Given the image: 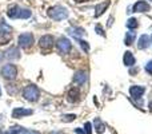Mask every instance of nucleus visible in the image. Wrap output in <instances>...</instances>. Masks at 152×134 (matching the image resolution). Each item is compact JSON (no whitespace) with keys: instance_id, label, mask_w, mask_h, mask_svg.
<instances>
[{"instance_id":"f257e3e1","label":"nucleus","mask_w":152,"mask_h":134,"mask_svg":"<svg viewBox=\"0 0 152 134\" xmlns=\"http://www.w3.org/2000/svg\"><path fill=\"white\" fill-rule=\"evenodd\" d=\"M7 15L11 19H28L31 18V11L21 8L19 5H11L7 11Z\"/></svg>"},{"instance_id":"f03ea898","label":"nucleus","mask_w":152,"mask_h":134,"mask_svg":"<svg viewBox=\"0 0 152 134\" xmlns=\"http://www.w3.org/2000/svg\"><path fill=\"white\" fill-rule=\"evenodd\" d=\"M47 13L51 19H53V20H56V21L64 20V19L68 18V11H67V8L61 7V5H53V7L48 8Z\"/></svg>"},{"instance_id":"7ed1b4c3","label":"nucleus","mask_w":152,"mask_h":134,"mask_svg":"<svg viewBox=\"0 0 152 134\" xmlns=\"http://www.w3.org/2000/svg\"><path fill=\"white\" fill-rule=\"evenodd\" d=\"M39 95H40V91L35 84H29V86H27L26 89L23 90L24 99L29 101V102H36V101L39 99Z\"/></svg>"},{"instance_id":"20e7f679","label":"nucleus","mask_w":152,"mask_h":134,"mask_svg":"<svg viewBox=\"0 0 152 134\" xmlns=\"http://www.w3.org/2000/svg\"><path fill=\"white\" fill-rule=\"evenodd\" d=\"M18 43H19V46H20L21 48L28 50V48H31L32 46H34L35 38H34V35H32L31 32H26V34H21L20 36H19Z\"/></svg>"},{"instance_id":"39448f33","label":"nucleus","mask_w":152,"mask_h":134,"mask_svg":"<svg viewBox=\"0 0 152 134\" xmlns=\"http://www.w3.org/2000/svg\"><path fill=\"white\" fill-rule=\"evenodd\" d=\"M0 74H1V76L4 79L12 81V79H15L18 76V68H16L15 64H5V66H3Z\"/></svg>"},{"instance_id":"423d86ee","label":"nucleus","mask_w":152,"mask_h":134,"mask_svg":"<svg viewBox=\"0 0 152 134\" xmlns=\"http://www.w3.org/2000/svg\"><path fill=\"white\" fill-rule=\"evenodd\" d=\"M56 46H58V50L60 51L61 54H68L69 50H71V42H69V39H67L66 36L59 38Z\"/></svg>"},{"instance_id":"0eeeda50","label":"nucleus","mask_w":152,"mask_h":134,"mask_svg":"<svg viewBox=\"0 0 152 134\" xmlns=\"http://www.w3.org/2000/svg\"><path fill=\"white\" fill-rule=\"evenodd\" d=\"M53 43H55V40H53V38L51 36V35H44V36H42L39 40V46L43 50H50L53 46Z\"/></svg>"},{"instance_id":"6e6552de","label":"nucleus","mask_w":152,"mask_h":134,"mask_svg":"<svg viewBox=\"0 0 152 134\" xmlns=\"http://www.w3.org/2000/svg\"><path fill=\"white\" fill-rule=\"evenodd\" d=\"M32 113H34V111L29 110V109L16 107V109H13V111H12V118L19 119V118H23V117H26V115H31Z\"/></svg>"},{"instance_id":"1a4fd4ad","label":"nucleus","mask_w":152,"mask_h":134,"mask_svg":"<svg viewBox=\"0 0 152 134\" xmlns=\"http://www.w3.org/2000/svg\"><path fill=\"white\" fill-rule=\"evenodd\" d=\"M67 99H68V102H71V103H76L79 99H80V90H79L77 87L69 89L68 94H67Z\"/></svg>"},{"instance_id":"9d476101","label":"nucleus","mask_w":152,"mask_h":134,"mask_svg":"<svg viewBox=\"0 0 152 134\" xmlns=\"http://www.w3.org/2000/svg\"><path fill=\"white\" fill-rule=\"evenodd\" d=\"M150 10H151V5L147 1H144V0H139L134 5V12H148Z\"/></svg>"},{"instance_id":"9b49d317","label":"nucleus","mask_w":152,"mask_h":134,"mask_svg":"<svg viewBox=\"0 0 152 134\" xmlns=\"http://www.w3.org/2000/svg\"><path fill=\"white\" fill-rule=\"evenodd\" d=\"M4 56H5V58H8V59H11V61H15V59L20 58V51H19L18 47L12 46V47H10L4 53Z\"/></svg>"},{"instance_id":"f8f14e48","label":"nucleus","mask_w":152,"mask_h":134,"mask_svg":"<svg viewBox=\"0 0 152 134\" xmlns=\"http://www.w3.org/2000/svg\"><path fill=\"white\" fill-rule=\"evenodd\" d=\"M87 81H88V74H87V71H77L74 76V82L76 84H79V86L84 84Z\"/></svg>"},{"instance_id":"ddd939ff","label":"nucleus","mask_w":152,"mask_h":134,"mask_svg":"<svg viewBox=\"0 0 152 134\" xmlns=\"http://www.w3.org/2000/svg\"><path fill=\"white\" fill-rule=\"evenodd\" d=\"M110 0H105V1L100 3V4L96 5V8H95V18H100V16L103 15V13L107 11V8L110 7Z\"/></svg>"},{"instance_id":"4468645a","label":"nucleus","mask_w":152,"mask_h":134,"mask_svg":"<svg viewBox=\"0 0 152 134\" xmlns=\"http://www.w3.org/2000/svg\"><path fill=\"white\" fill-rule=\"evenodd\" d=\"M144 91L145 89L143 86H131V89H129V94H131V97L134 99H139L144 94Z\"/></svg>"},{"instance_id":"2eb2a0df","label":"nucleus","mask_w":152,"mask_h":134,"mask_svg":"<svg viewBox=\"0 0 152 134\" xmlns=\"http://www.w3.org/2000/svg\"><path fill=\"white\" fill-rule=\"evenodd\" d=\"M11 39H12L11 30H8V31H5L4 28L0 30V46H4V44H7V43H10Z\"/></svg>"},{"instance_id":"dca6fc26","label":"nucleus","mask_w":152,"mask_h":134,"mask_svg":"<svg viewBox=\"0 0 152 134\" xmlns=\"http://www.w3.org/2000/svg\"><path fill=\"white\" fill-rule=\"evenodd\" d=\"M123 62H124V64H126L127 67H131V66H134L135 64L136 59H135L134 54H132L131 51H126V53H124V56H123Z\"/></svg>"},{"instance_id":"f3484780","label":"nucleus","mask_w":152,"mask_h":134,"mask_svg":"<svg viewBox=\"0 0 152 134\" xmlns=\"http://www.w3.org/2000/svg\"><path fill=\"white\" fill-rule=\"evenodd\" d=\"M150 40H151V38L148 36V35H142V36L139 38V42H137V47H139V50H144V48H147L148 46H150Z\"/></svg>"},{"instance_id":"a211bd4d","label":"nucleus","mask_w":152,"mask_h":134,"mask_svg":"<svg viewBox=\"0 0 152 134\" xmlns=\"http://www.w3.org/2000/svg\"><path fill=\"white\" fill-rule=\"evenodd\" d=\"M94 127L96 129V133H99V134L104 133V130H105L104 122H102V119L100 118H95L94 119Z\"/></svg>"},{"instance_id":"6ab92c4d","label":"nucleus","mask_w":152,"mask_h":134,"mask_svg":"<svg viewBox=\"0 0 152 134\" xmlns=\"http://www.w3.org/2000/svg\"><path fill=\"white\" fill-rule=\"evenodd\" d=\"M135 38H136V32L129 31L126 34V38H124V44L126 46H131L132 43L135 42Z\"/></svg>"},{"instance_id":"aec40b11","label":"nucleus","mask_w":152,"mask_h":134,"mask_svg":"<svg viewBox=\"0 0 152 134\" xmlns=\"http://www.w3.org/2000/svg\"><path fill=\"white\" fill-rule=\"evenodd\" d=\"M68 32H69L71 35H74V36H76V38H79V36H84V35H86V31H84L83 28H79V27H75V28L68 30Z\"/></svg>"},{"instance_id":"412c9836","label":"nucleus","mask_w":152,"mask_h":134,"mask_svg":"<svg viewBox=\"0 0 152 134\" xmlns=\"http://www.w3.org/2000/svg\"><path fill=\"white\" fill-rule=\"evenodd\" d=\"M137 26H139V23H137V20H136L135 18L128 19V21H127V27H128L129 30H135V28H137Z\"/></svg>"},{"instance_id":"4be33fe9","label":"nucleus","mask_w":152,"mask_h":134,"mask_svg":"<svg viewBox=\"0 0 152 134\" xmlns=\"http://www.w3.org/2000/svg\"><path fill=\"white\" fill-rule=\"evenodd\" d=\"M77 39V42H79V46H81V48H83L86 53H88L89 51V44L86 42V40H83V39H80V38H76Z\"/></svg>"},{"instance_id":"5701e85b","label":"nucleus","mask_w":152,"mask_h":134,"mask_svg":"<svg viewBox=\"0 0 152 134\" xmlns=\"http://www.w3.org/2000/svg\"><path fill=\"white\" fill-rule=\"evenodd\" d=\"M21 132H23V129L20 126H12L8 130V133H5V134H20Z\"/></svg>"},{"instance_id":"b1692460","label":"nucleus","mask_w":152,"mask_h":134,"mask_svg":"<svg viewBox=\"0 0 152 134\" xmlns=\"http://www.w3.org/2000/svg\"><path fill=\"white\" fill-rule=\"evenodd\" d=\"M76 119V115L75 114H66V115H63V121L64 122H72Z\"/></svg>"},{"instance_id":"393cba45","label":"nucleus","mask_w":152,"mask_h":134,"mask_svg":"<svg viewBox=\"0 0 152 134\" xmlns=\"http://www.w3.org/2000/svg\"><path fill=\"white\" fill-rule=\"evenodd\" d=\"M95 30H96V32L99 35H102L103 38H105V32H104V28H103L100 24H96V27H95Z\"/></svg>"},{"instance_id":"a878e982","label":"nucleus","mask_w":152,"mask_h":134,"mask_svg":"<svg viewBox=\"0 0 152 134\" xmlns=\"http://www.w3.org/2000/svg\"><path fill=\"white\" fill-rule=\"evenodd\" d=\"M84 133L86 134H91L92 133V126H91V122H86V125H84Z\"/></svg>"},{"instance_id":"bb28decb","label":"nucleus","mask_w":152,"mask_h":134,"mask_svg":"<svg viewBox=\"0 0 152 134\" xmlns=\"http://www.w3.org/2000/svg\"><path fill=\"white\" fill-rule=\"evenodd\" d=\"M145 71H147L148 74H151V75H152V61H150L147 64H145Z\"/></svg>"},{"instance_id":"cd10ccee","label":"nucleus","mask_w":152,"mask_h":134,"mask_svg":"<svg viewBox=\"0 0 152 134\" xmlns=\"http://www.w3.org/2000/svg\"><path fill=\"white\" fill-rule=\"evenodd\" d=\"M23 134H40L39 132H35V130H24Z\"/></svg>"},{"instance_id":"c85d7f7f","label":"nucleus","mask_w":152,"mask_h":134,"mask_svg":"<svg viewBox=\"0 0 152 134\" xmlns=\"http://www.w3.org/2000/svg\"><path fill=\"white\" fill-rule=\"evenodd\" d=\"M3 59H4V53H1V51H0V63L3 62Z\"/></svg>"},{"instance_id":"c756f323","label":"nucleus","mask_w":152,"mask_h":134,"mask_svg":"<svg viewBox=\"0 0 152 134\" xmlns=\"http://www.w3.org/2000/svg\"><path fill=\"white\" fill-rule=\"evenodd\" d=\"M75 132H76V133H80V134H83V133H84V130H81V129H76Z\"/></svg>"},{"instance_id":"7c9ffc66","label":"nucleus","mask_w":152,"mask_h":134,"mask_svg":"<svg viewBox=\"0 0 152 134\" xmlns=\"http://www.w3.org/2000/svg\"><path fill=\"white\" fill-rule=\"evenodd\" d=\"M50 134H63V133H61V132H51Z\"/></svg>"},{"instance_id":"2f4dec72","label":"nucleus","mask_w":152,"mask_h":134,"mask_svg":"<svg viewBox=\"0 0 152 134\" xmlns=\"http://www.w3.org/2000/svg\"><path fill=\"white\" fill-rule=\"evenodd\" d=\"M76 3H84V1H87V0H75Z\"/></svg>"},{"instance_id":"473e14b6","label":"nucleus","mask_w":152,"mask_h":134,"mask_svg":"<svg viewBox=\"0 0 152 134\" xmlns=\"http://www.w3.org/2000/svg\"><path fill=\"white\" fill-rule=\"evenodd\" d=\"M148 107H150V110L152 111V101H151V102H150V105H148Z\"/></svg>"},{"instance_id":"72a5a7b5","label":"nucleus","mask_w":152,"mask_h":134,"mask_svg":"<svg viewBox=\"0 0 152 134\" xmlns=\"http://www.w3.org/2000/svg\"><path fill=\"white\" fill-rule=\"evenodd\" d=\"M0 119H1V115H0Z\"/></svg>"},{"instance_id":"f704fd0d","label":"nucleus","mask_w":152,"mask_h":134,"mask_svg":"<svg viewBox=\"0 0 152 134\" xmlns=\"http://www.w3.org/2000/svg\"><path fill=\"white\" fill-rule=\"evenodd\" d=\"M0 95H1V91H0Z\"/></svg>"}]
</instances>
